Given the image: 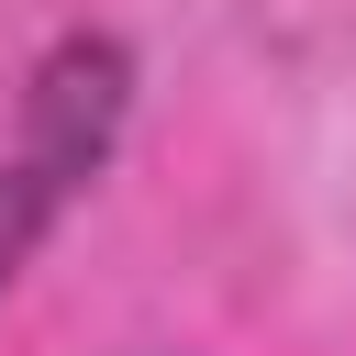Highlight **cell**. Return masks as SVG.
I'll list each match as a JSON object with an SVG mask.
<instances>
[{"instance_id": "1", "label": "cell", "mask_w": 356, "mask_h": 356, "mask_svg": "<svg viewBox=\"0 0 356 356\" xmlns=\"http://www.w3.org/2000/svg\"><path fill=\"white\" fill-rule=\"evenodd\" d=\"M122 100H134V67H122V44H100V33H67L44 67H33V89H22V156L33 167H56L67 189L111 156V134H122Z\"/></svg>"}, {"instance_id": "2", "label": "cell", "mask_w": 356, "mask_h": 356, "mask_svg": "<svg viewBox=\"0 0 356 356\" xmlns=\"http://www.w3.org/2000/svg\"><path fill=\"white\" fill-rule=\"evenodd\" d=\"M67 211V178L56 167H33V156H11L0 167V289L33 267V245H44V222Z\"/></svg>"}]
</instances>
